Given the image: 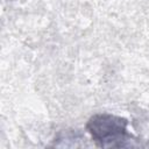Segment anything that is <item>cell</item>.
Returning a JSON list of instances; mask_svg holds the SVG:
<instances>
[{
  "instance_id": "obj_1",
  "label": "cell",
  "mask_w": 149,
  "mask_h": 149,
  "mask_svg": "<svg viewBox=\"0 0 149 149\" xmlns=\"http://www.w3.org/2000/svg\"><path fill=\"white\" fill-rule=\"evenodd\" d=\"M86 128L94 142L102 148L121 147L127 139V120L112 114L93 115Z\"/></svg>"
}]
</instances>
